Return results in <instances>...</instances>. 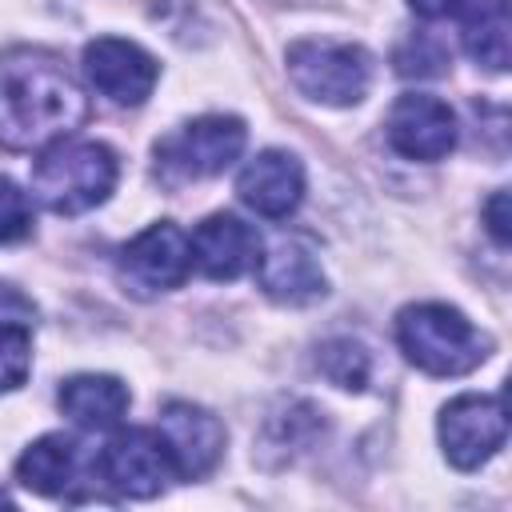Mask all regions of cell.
<instances>
[{
	"instance_id": "22",
	"label": "cell",
	"mask_w": 512,
	"mask_h": 512,
	"mask_svg": "<svg viewBox=\"0 0 512 512\" xmlns=\"http://www.w3.org/2000/svg\"><path fill=\"white\" fill-rule=\"evenodd\" d=\"M28 232H32V200L16 180L0 176V244H16Z\"/></svg>"
},
{
	"instance_id": "19",
	"label": "cell",
	"mask_w": 512,
	"mask_h": 512,
	"mask_svg": "<svg viewBox=\"0 0 512 512\" xmlns=\"http://www.w3.org/2000/svg\"><path fill=\"white\" fill-rule=\"evenodd\" d=\"M316 368L344 392H360L372 376V356L360 340H348V336H336V340H324L320 352H316Z\"/></svg>"
},
{
	"instance_id": "23",
	"label": "cell",
	"mask_w": 512,
	"mask_h": 512,
	"mask_svg": "<svg viewBox=\"0 0 512 512\" xmlns=\"http://www.w3.org/2000/svg\"><path fill=\"white\" fill-rule=\"evenodd\" d=\"M0 320H12V324H28V328H32V320H36V308H32V300H28L20 288H12V284H0Z\"/></svg>"
},
{
	"instance_id": "6",
	"label": "cell",
	"mask_w": 512,
	"mask_h": 512,
	"mask_svg": "<svg viewBox=\"0 0 512 512\" xmlns=\"http://www.w3.org/2000/svg\"><path fill=\"white\" fill-rule=\"evenodd\" d=\"M96 472L104 476V484L120 496H132V500H148L156 492L168 488L176 472V460L164 444L160 432L152 428H128L120 432L100 456H96Z\"/></svg>"
},
{
	"instance_id": "16",
	"label": "cell",
	"mask_w": 512,
	"mask_h": 512,
	"mask_svg": "<svg viewBox=\"0 0 512 512\" xmlns=\"http://www.w3.org/2000/svg\"><path fill=\"white\" fill-rule=\"evenodd\" d=\"M60 412L88 428V432H104V428H116L120 416L128 412V384H120L116 376H104V372H80V376H68L60 384Z\"/></svg>"
},
{
	"instance_id": "3",
	"label": "cell",
	"mask_w": 512,
	"mask_h": 512,
	"mask_svg": "<svg viewBox=\"0 0 512 512\" xmlns=\"http://www.w3.org/2000/svg\"><path fill=\"white\" fill-rule=\"evenodd\" d=\"M400 352L428 376H464L488 360L492 340L452 304H408L396 316Z\"/></svg>"
},
{
	"instance_id": "2",
	"label": "cell",
	"mask_w": 512,
	"mask_h": 512,
	"mask_svg": "<svg viewBox=\"0 0 512 512\" xmlns=\"http://www.w3.org/2000/svg\"><path fill=\"white\" fill-rule=\"evenodd\" d=\"M120 164L100 140H52L32 164V192L56 216H80L104 204L116 188Z\"/></svg>"
},
{
	"instance_id": "15",
	"label": "cell",
	"mask_w": 512,
	"mask_h": 512,
	"mask_svg": "<svg viewBox=\"0 0 512 512\" xmlns=\"http://www.w3.org/2000/svg\"><path fill=\"white\" fill-rule=\"evenodd\" d=\"M16 480L40 496H64V500H80V484H84V452L72 436L64 432H48L36 444L24 448V456L16 460Z\"/></svg>"
},
{
	"instance_id": "13",
	"label": "cell",
	"mask_w": 512,
	"mask_h": 512,
	"mask_svg": "<svg viewBox=\"0 0 512 512\" xmlns=\"http://www.w3.org/2000/svg\"><path fill=\"white\" fill-rule=\"evenodd\" d=\"M188 244H192V264L208 280H236L248 268H256V260H260V236H256V228L244 224L232 212L208 216L188 236Z\"/></svg>"
},
{
	"instance_id": "7",
	"label": "cell",
	"mask_w": 512,
	"mask_h": 512,
	"mask_svg": "<svg viewBox=\"0 0 512 512\" xmlns=\"http://www.w3.org/2000/svg\"><path fill=\"white\" fill-rule=\"evenodd\" d=\"M504 436H508V412L496 392L492 396H476V392L456 396L440 412V444H444V456L460 472H472L484 460H492L504 448Z\"/></svg>"
},
{
	"instance_id": "8",
	"label": "cell",
	"mask_w": 512,
	"mask_h": 512,
	"mask_svg": "<svg viewBox=\"0 0 512 512\" xmlns=\"http://www.w3.org/2000/svg\"><path fill=\"white\" fill-rule=\"evenodd\" d=\"M188 272H192V244L172 220L148 224L120 252V280L136 296H156V292L180 288L188 280Z\"/></svg>"
},
{
	"instance_id": "26",
	"label": "cell",
	"mask_w": 512,
	"mask_h": 512,
	"mask_svg": "<svg viewBox=\"0 0 512 512\" xmlns=\"http://www.w3.org/2000/svg\"><path fill=\"white\" fill-rule=\"evenodd\" d=\"M0 504H12V496H8V492H0Z\"/></svg>"
},
{
	"instance_id": "10",
	"label": "cell",
	"mask_w": 512,
	"mask_h": 512,
	"mask_svg": "<svg viewBox=\"0 0 512 512\" xmlns=\"http://www.w3.org/2000/svg\"><path fill=\"white\" fill-rule=\"evenodd\" d=\"M388 144L408 160H444L456 148V116L444 100L408 92L388 112Z\"/></svg>"
},
{
	"instance_id": "20",
	"label": "cell",
	"mask_w": 512,
	"mask_h": 512,
	"mask_svg": "<svg viewBox=\"0 0 512 512\" xmlns=\"http://www.w3.org/2000/svg\"><path fill=\"white\" fill-rule=\"evenodd\" d=\"M32 372V328L0 320V392H16Z\"/></svg>"
},
{
	"instance_id": "9",
	"label": "cell",
	"mask_w": 512,
	"mask_h": 512,
	"mask_svg": "<svg viewBox=\"0 0 512 512\" xmlns=\"http://www.w3.org/2000/svg\"><path fill=\"white\" fill-rule=\"evenodd\" d=\"M84 76L112 104L136 108V104H144L152 96L160 68L140 44L120 40V36H100V40H92L84 48Z\"/></svg>"
},
{
	"instance_id": "18",
	"label": "cell",
	"mask_w": 512,
	"mask_h": 512,
	"mask_svg": "<svg viewBox=\"0 0 512 512\" xmlns=\"http://www.w3.org/2000/svg\"><path fill=\"white\" fill-rule=\"evenodd\" d=\"M508 0H484L480 12L464 24V52L488 68L504 72L508 68Z\"/></svg>"
},
{
	"instance_id": "21",
	"label": "cell",
	"mask_w": 512,
	"mask_h": 512,
	"mask_svg": "<svg viewBox=\"0 0 512 512\" xmlns=\"http://www.w3.org/2000/svg\"><path fill=\"white\" fill-rule=\"evenodd\" d=\"M396 72L400 76H440L444 68H448V48L436 40V36H428V32H416V36H408L400 48H396Z\"/></svg>"
},
{
	"instance_id": "12",
	"label": "cell",
	"mask_w": 512,
	"mask_h": 512,
	"mask_svg": "<svg viewBox=\"0 0 512 512\" xmlns=\"http://www.w3.org/2000/svg\"><path fill=\"white\" fill-rule=\"evenodd\" d=\"M240 200L264 220H288L304 200V168L292 152L268 148L252 156L236 180Z\"/></svg>"
},
{
	"instance_id": "14",
	"label": "cell",
	"mask_w": 512,
	"mask_h": 512,
	"mask_svg": "<svg viewBox=\"0 0 512 512\" xmlns=\"http://www.w3.org/2000/svg\"><path fill=\"white\" fill-rule=\"evenodd\" d=\"M256 280H260L268 300L288 304V308L324 296V268H320L316 252L300 236H280L256 260Z\"/></svg>"
},
{
	"instance_id": "27",
	"label": "cell",
	"mask_w": 512,
	"mask_h": 512,
	"mask_svg": "<svg viewBox=\"0 0 512 512\" xmlns=\"http://www.w3.org/2000/svg\"><path fill=\"white\" fill-rule=\"evenodd\" d=\"M284 4H312V0H284Z\"/></svg>"
},
{
	"instance_id": "4",
	"label": "cell",
	"mask_w": 512,
	"mask_h": 512,
	"mask_svg": "<svg viewBox=\"0 0 512 512\" xmlns=\"http://www.w3.org/2000/svg\"><path fill=\"white\" fill-rule=\"evenodd\" d=\"M288 76L292 84L328 108H348L368 96L372 60L360 44L344 40H296L288 48Z\"/></svg>"
},
{
	"instance_id": "25",
	"label": "cell",
	"mask_w": 512,
	"mask_h": 512,
	"mask_svg": "<svg viewBox=\"0 0 512 512\" xmlns=\"http://www.w3.org/2000/svg\"><path fill=\"white\" fill-rule=\"evenodd\" d=\"M408 8H412L416 16H424V20H444V16L460 12L464 0H408Z\"/></svg>"
},
{
	"instance_id": "24",
	"label": "cell",
	"mask_w": 512,
	"mask_h": 512,
	"mask_svg": "<svg viewBox=\"0 0 512 512\" xmlns=\"http://www.w3.org/2000/svg\"><path fill=\"white\" fill-rule=\"evenodd\" d=\"M484 220H488V232H492V240L496 244H508V236H512V220H508V192L500 188V192H492V200L484 204Z\"/></svg>"
},
{
	"instance_id": "11",
	"label": "cell",
	"mask_w": 512,
	"mask_h": 512,
	"mask_svg": "<svg viewBox=\"0 0 512 512\" xmlns=\"http://www.w3.org/2000/svg\"><path fill=\"white\" fill-rule=\"evenodd\" d=\"M160 436L184 480L208 476L216 460L224 456V424L208 408L188 404V400H168L160 408Z\"/></svg>"
},
{
	"instance_id": "1",
	"label": "cell",
	"mask_w": 512,
	"mask_h": 512,
	"mask_svg": "<svg viewBox=\"0 0 512 512\" xmlns=\"http://www.w3.org/2000/svg\"><path fill=\"white\" fill-rule=\"evenodd\" d=\"M84 120L88 96L56 52L32 44L0 52V148L40 152Z\"/></svg>"
},
{
	"instance_id": "17",
	"label": "cell",
	"mask_w": 512,
	"mask_h": 512,
	"mask_svg": "<svg viewBox=\"0 0 512 512\" xmlns=\"http://www.w3.org/2000/svg\"><path fill=\"white\" fill-rule=\"evenodd\" d=\"M324 432V420H320V408L308 404V400H288L280 412H272L264 420V432H260V444L264 452H280V460H288L292 452H304L316 436Z\"/></svg>"
},
{
	"instance_id": "5",
	"label": "cell",
	"mask_w": 512,
	"mask_h": 512,
	"mask_svg": "<svg viewBox=\"0 0 512 512\" xmlns=\"http://www.w3.org/2000/svg\"><path fill=\"white\" fill-rule=\"evenodd\" d=\"M248 128L236 116H196L156 144V176L164 184H188L224 172L244 152Z\"/></svg>"
}]
</instances>
